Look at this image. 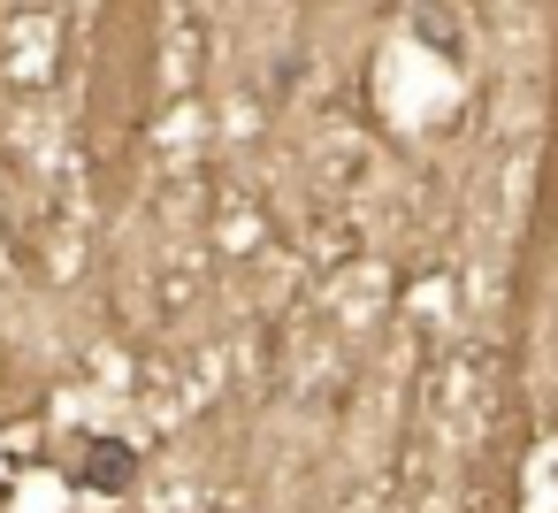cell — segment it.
Returning <instances> with one entry per match:
<instances>
[{
	"label": "cell",
	"mask_w": 558,
	"mask_h": 513,
	"mask_svg": "<svg viewBox=\"0 0 558 513\" xmlns=\"http://www.w3.org/2000/svg\"><path fill=\"white\" fill-rule=\"evenodd\" d=\"M85 482H93V490H123V482H131V444L100 437V444L85 452Z\"/></svg>",
	"instance_id": "6da1fadb"
}]
</instances>
